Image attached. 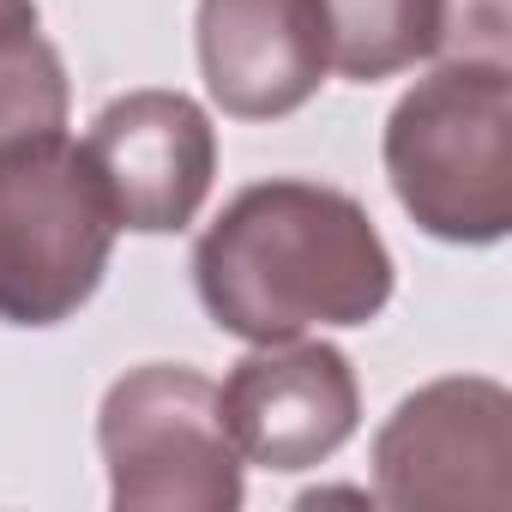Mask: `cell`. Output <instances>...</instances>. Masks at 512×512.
Here are the masks:
<instances>
[{"mask_svg": "<svg viewBox=\"0 0 512 512\" xmlns=\"http://www.w3.org/2000/svg\"><path fill=\"white\" fill-rule=\"evenodd\" d=\"M193 266L211 320L260 344L308 326H362L392 296V260L362 205L308 181L247 187Z\"/></svg>", "mask_w": 512, "mask_h": 512, "instance_id": "cell-1", "label": "cell"}, {"mask_svg": "<svg viewBox=\"0 0 512 512\" xmlns=\"http://www.w3.org/2000/svg\"><path fill=\"white\" fill-rule=\"evenodd\" d=\"M512 91L500 61H464L416 85L386 133V169L422 229L494 241L512 217Z\"/></svg>", "mask_w": 512, "mask_h": 512, "instance_id": "cell-2", "label": "cell"}, {"mask_svg": "<svg viewBox=\"0 0 512 512\" xmlns=\"http://www.w3.org/2000/svg\"><path fill=\"white\" fill-rule=\"evenodd\" d=\"M115 229V199L85 145L49 133L0 151V320H67L97 290Z\"/></svg>", "mask_w": 512, "mask_h": 512, "instance_id": "cell-3", "label": "cell"}, {"mask_svg": "<svg viewBox=\"0 0 512 512\" xmlns=\"http://www.w3.org/2000/svg\"><path fill=\"white\" fill-rule=\"evenodd\" d=\"M217 422L241 458L272 470H302L350 440L356 386L344 356L326 344L260 350L217 386Z\"/></svg>", "mask_w": 512, "mask_h": 512, "instance_id": "cell-4", "label": "cell"}, {"mask_svg": "<svg viewBox=\"0 0 512 512\" xmlns=\"http://www.w3.org/2000/svg\"><path fill=\"white\" fill-rule=\"evenodd\" d=\"M85 157L97 163L127 229H181L211 187V127L169 91L109 103L85 139Z\"/></svg>", "mask_w": 512, "mask_h": 512, "instance_id": "cell-5", "label": "cell"}, {"mask_svg": "<svg viewBox=\"0 0 512 512\" xmlns=\"http://www.w3.org/2000/svg\"><path fill=\"white\" fill-rule=\"evenodd\" d=\"M199 61L211 97L241 115L266 121L290 115L314 97L332 49L320 0H205L199 7Z\"/></svg>", "mask_w": 512, "mask_h": 512, "instance_id": "cell-6", "label": "cell"}, {"mask_svg": "<svg viewBox=\"0 0 512 512\" xmlns=\"http://www.w3.org/2000/svg\"><path fill=\"white\" fill-rule=\"evenodd\" d=\"M103 452L115 464V500L133 506L151 470L193 464L217 488L241 494L235 482V446L217 422V386H205L187 368H145L109 392L103 410Z\"/></svg>", "mask_w": 512, "mask_h": 512, "instance_id": "cell-7", "label": "cell"}, {"mask_svg": "<svg viewBox=\"0 0 512 512\" xmlns=\"http://www.w3.org/2000/svg\"><path fill=\"white\" fill-rule=\"evenodd\" d=\"M326 49L350 79H386L434 49H458V0H320Z\"/></svg>", "mask_w": 512, "mask_h": 512, "instance_id": "cell-8", "label": "cell"}, {"mask_svg": "<svg viewBox=\"0 0 512 512\" xmlns=\"http://www.w3.org/2000/svg\"><path fill=\"white\" fill-rule=\"evenodd\" d=\"M67 121V85H61V61L37 31L0 37V151L31 145L61 133Z\"/></svg>", "mask_w": 512, "mask_h": 512, "instance_id": "cell-9", "label": "cell"}, {"mask_svg": "<svg viewBox=\"0 0 512 512\" xmlns=\"http://www.w3.org/2000/svg\"><path fill=\"white\" fill-rule=\"evenodd\" d=\"M19 31H37V7L31 0H0V37H19Z\"/></svg>", "mask_w": 512, "mask_h": 512, "instance_id": "cell-10", "label": "cell"}]
</instances>
